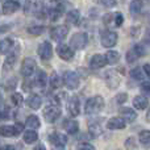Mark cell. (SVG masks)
<instances>
[{"label":"cell","instance_id":"e575fe53","mask_svg":"<svg viewBox=\"0 0 150 150\" xmlns=\"http://www.w3.org/2000/svg\"><path fill=\"white\" fill-rule=\"evenodd\" d=\"M130 76H132L133 79H136V80L144 79V70H142V67L132 69V71H130Z\"/></svg>","mask_w":150,"mask_h":150},{"label":"cell","instance_id":"8992f818","mask_svg":"<svg viewBox=\"0 0 150 150\" xmlns=\"http://www.w3.org/2000/svg\"><path fill=\"white\" fill-rule=\"evenodd\" d=\"M63 11H65V5L62 4V1H53L47 9V16L52 21H55L63 15Z\"/></svg>","mask_w":150,"mask_h":150},{"label":"cell","instance_id":"ba28073f","mask_svg":"<svg viewBox=\"0 0 150 150\" xmlns=\"http://www.w3.org/2000/svg\"><path fill=\"white\" fill-rule=\"evenodd\" d=\"M100 42L104 47H113L117 44V33L112 30H104L100 36Z\"/></svg>","mask_w":150,"mask_h":150},{"label":"cell","instance_id":"2e32d148","mask_svg":"<svg viewBox=\"0 0 150 150\" xmlns=\"http://www.w3.org/2000/svg\"><path fill=\"white\" fill-rule=\"evenodd\" d=\"M107 65V59H105V55H101V54H95L90 61V67L92 70H98V69H101Z\"/></svg>","mask_w":150,"mask_h":150},{"label":"cell","instance_id":"603a6c76","mask_svg":"<svg viewBox=\"0 0 150 150\" xmlns=\"http://www.w3.org/2000/svg\"><path fill=\"white\" fill-rule=\"evenodd\" d=\"M17 54H18V52H13L7 57V59H5V62H4V71L12 70V67L16 63V59H17Z\"/></svg>","mask_w":150,"mask_h":150},{"label":"cell","instance_id":"83f0119b","mask_svg":"<svg viewBox=\"0 0 150 150\" xmlns=\"http://www.w3.org/2000/svg\"><path fill=\"white\" fill-rule=\"evenodd\" d=\"M79 18H80V15L76 9L70 11V12L67 13V16H66V21H67V24H70V25H76V24L79 23Z\"/></svg>","mask_w":150,"mask_h":150},{"label":"cell","instance_id":"d6986e66","mask_svg":"<svg viewBox=\"0 0 150 150\" xmlns=\"http://www.w3.org/2000/svg\"><path fill=\"white\" fill-rule=\"evenodd\" d=\"M105 83L109 88H112V90H113V88H117L120 84V76L116 73L109 71V73L105 75Z\"/></svg>","mask_w":150,"mask_h":150},{"label":"cell","instance_id":"bcb514c9","mask_svg":"<svg viewBox=\"0 0 150 150\" xmlns=\"http://www.w3.org/2000/svg\"><path fill=\"white\" fill-rule=\"evenodd\" d=\"M33 150H46V148H45V146L42 145V144H38V145H37Z\"/></svg>","mask_w":150,"mask_h":150},{"label":"cell","instance_id":"836d02e7","mask_svg":"<svg viewBox=\"0 0 150 150\" xmlns=\"http://www.w3.org/2000/svg\"><path fill=\"white\" fill-rule=\"evenodd\" d=\"M47 82H49V80H47L46 74H45L44 71H38V74H37V80H36V84L38 86V87H45Z\"/></svg>","mask_w":150,"mask_h":150},{"label":"cell","instance_id":"9c48e42d","mask_svg":"<svg viewBox=\"0 0 150 150\" xmlns=\"http://www.w3.org/2000/svg\"><path fill=\"white\" fill-rule=\"evenodd\" d=\"M145 47H144V45H134V46L132 47V49L129 50V52L127 53V62L128 63H133L136 62V61L140 57H142L144 54H145Z\"/></svg>","mask_w":150,"mask_h":150},{"label":"cell","instance_id":"8d00e7d4","mask_svg":"<svg viewBox=\"0 0 150 150\" xmlns=\"http://www.w3.org/2000/svg\"><path fill=\"white\" fill-rule=\"evenodd\" d=\"M125 148H127L128 150H134V149H137V144H136L134 137L127 138V141H125Z\"/></svg>","mask_w":150,"mask_h":150},{"label":"cell","instance_id":"74e56055","mask_svg":"<svg viewBox=\"0 0 150 150\" xmlns=\"http://www.w3.org/2000/svg\"><path fill=\"white\" fill-rule=\"evenodd\" d=\"M75 150H95V148H93V145H91L88 142H82V144H78Z\"/></svg>","mask_w":150,"mask_h":150},{"label":"cell","instance_id":"cb8c5ba5","mask_svg":"<svg viewBox=\"0 0 150 150\" xmlns=\"http://www.w3.org/2000/svg\"><path fill=\"white\" fill-rule=\"evenodd\" d=\"M13 49V41L11 38H4L0 41V54H7Z\"/></svg>","mask_w":150,"mask_h":150},{"label":"cell","instance_id":"ffe728a7","mask_svg":"<svg viewBox=\"0 0 150 150\" xmlns=\"http://www.w3.org/2000/svg\"><path fill=\"white\" fill-rule=\"evenodd\" d=\"M133 105H134V108H136V109L144 111V109L148 108V105H149V100H148V98H145L144 95H137L134 99H133Z\"/></svg>","mask_w":150,"mask_h":150},{"label":"cell","instance_id":"d6a6232c","mask_svg":"<svg viewBox=\"0 0 150 150\" xmlns=\"http://www.w3.org/2000/svg\"><path fill=\"white\" fill-rule=\"evenodd\" d=\"M26 30H28V33L30 34V36H40V34L44 33L45 26H42V25H32V26H29Z\"/></svg>","mask_w":150,"mask_h":150},{"label":"cell","instance_id":"681fc988","mask_svg":"<svg viewBox=\"0 0 150 150\" xmlns=\"http://www.w3.org/2000/svg\"><path fill=\"white\" fill-rule=\"evenodd\" d=\"M53 150H63V146H55Z\"/></svg>","mask_w":150,"mask_h":150},{"label":"cell","instance_id":"7dc6e473","mask_svg":"<svg viewBox=\"0 0 150 150\" xmlns=\"http://www.w3.org/2000/svg\"><path fill=\"white\" fill-rule=\"evenodd\" d=\"M1 150H16V149L12 145H5L4 148H1Z\"/></svg>","mask_w":150,"mask_h":150},{"label":"cell","instance_id":"6da1fadb","mask_svg":"<svg viewBox=\"0 0 150 150\" xmlns=\"http://www.w3.org/2000/svg\"><path fill=\"white\" fill-rule=\"evenodd\" d=\"M104 108V99L101 96L96 95V96H92L87 100L86 103V113L87 115H95V113H99L100 111H103Z\"/></svg>","mask_w":150,"mask_h":150},{"label":"cell","instance_id":"8fae6325","mask_svg":"<svg viewBox=\"0 0 150 150\" xmlns=\"http://www.w3.org/2000/svg\"><path fill=\"white\" fill-rule=\"evenodd\" d=\"M69 34V26L67 25H57L50 30V36L54 41H62L66 36Z\"/></svg>","mask_w":150,"mask_h":150},{"label":"cell","instance_id":"7bdbcfd3","mask_svg":"<svg viewBox=\"0 0 150 150\" xmlns=\"http://www.w3.org/2000/svg\"><path fill=\"white\" fill-rule=\"evenodd\" d=\"M100 3L104 5V7H115L117 0H100Z\"/></svg>","mask_w":150,"mask_h":150},{"label":"cell","instance_id":"e0dca14e","mask_svg":"<svg viewBox=\"0 0 150 150\" xmlns=\"http://www.w3.org/2000/svg\"><path fill=\"white\" fill-rule=\"evenodd\" d=\"M120 117H122V119L125 120V122H133L137 119V113H136V111H133L132 108L124 107V108L120 109Z\"/></svg>","mask_w":150,"mask_h":150},{"label":"cell","instance_id":"5b68a950","mask_svg":"<svg viewBox=\"0 0 150 150\" xmlns=\"http://www.w3.org/2000/svg\"><path fill=\"white\" fill-rule=\"evenodd\" d=\"M63 84L69 88V90H76L78 86H79V76L75 71H65L63 73Z\"/></svg>","mask_w":150,"mask_h":150},{"label":"cell","instance_id":"277c9868","mask_svg":"<svg viewBox=\"0 0 150 150\" xmlns=\"http://www.w3.org/2000/svg\"><path fill=\"white\" fill-rule=\"evenodd\" d=\"M61 116V108L57 104H50L44 109V117L47 122H55Z\"/></svg>","mask_w":150,"mask_h":150},{"label":"cell","instance_id":"30bf717a","mask_svg":"<svg viewBox=\"0 0 150 150\" xmlns=\"http://www.w3.org/2000/svg\"><path fill=\"white\" fill-rule=\"evenodd\" d=\"M37 54L40 55L42 61H47L53 57V47L49 41H44L38 45L37 47Z\"/></svg>","mask_w":150,"mask_h":150},{"label":"cell","instance_id":"c3c4849f","mask_svg":"<svg viewBox=\"0 0 150 150\" xmlns=\"http://www.w3.org/2000/svg\"><path fill=\"white\" fill-rule=\"evenodd\" d=\"M146 121L150 122V109L148 111V115H146Z\"/></svg>","mask_w":150,"mask_h":150},{"label":"cell","instance_id":"f546056e","mask_svg":"<svg viewBox=\"0 0 150 150\" xmlns=\"http://www.w3.org/2000/svg\"><path fill=\"white\" fill-rule=\"evenodd\" d=\"M142 11V0H132L129 5V12L132 15H138Z\"/></svg>","mask_w":150,"mask_h":150},{"label":"cell","instance_id":"1f68e13d","mask_svg":"<svg viewBox=\"0 0 150 150\" xmlns=\"http://www.w3.org/2000/svg\"><path fill=\"white\" fill-rule=\"evenodd\" d=\"M26 125H28L29 128H33V129L40 128L41 127V122H40L38 116H36V115H30V116H28V119H26Z\"/></svg>","mask_w":150,"mask_h":150},{"label":"cell","instance_id":"d590c367","mask_svg":"<svg viewBox=\"0 0 150 150\" xmlns=\"http://www.w3.org/2000/svg\"><path fill=\"white\" fill-rule=\"evenodd\" d=\"M11 100H12V104H13V105L20 107L21 104H23L24 99H23V95H21V93L15 92V93H12V95H11Z\"/></svg>","mask_w":150,"mask_h":150},{"label":"cell","instance_id":"d4e9b609","mask_svg":"<svg viewBox=\"0 0 150 150\" xmlns=\"http://www.w3.org/2000/svg\"><path fill=\"white\" fill-rule=\"evenodd\" d=\"M26 101H28V105L32 109H38L42 104V99H41V96H38V95H30Z\"/></svg>","mask_w":150,"mask_h":150},{"label":"cell","instance_id":"f1b7e54d","mask_svg":"<svg viewBox=\"0 0 150 150\" xmlns=\"http://www.w3.org/2000/svg\"><path fill=\"white\" fill-rule=\"evenodd\" d=\"M88 130H90V134L92 137H98L101 133V125L98 121H91L88 124Z\"/></svg>","mask_w":150,"mask_h":150},{"label":"cell","instance_id":"7c38bea8","mask_svg":"<svg viewBox=\"0 0 150 150\" xmlns=\"http://www.w3.org/2000/svg\"><path fill=\"white\" fill-rule=\"evenodd\" d=\"M57 53L59 55V58H62L63 61H71L74 58V49L70 45L59 44L57 46Z\"/></svg>","mask_w":150,"mask_h":150},{"label":"cell","instance_id":"7402d4cb","mask_svg":"<svg viewBox=\"0 0 150 150\" xmlns=\"http://www.w3.org/2000/svg\"><path fill=\"white\" fill-rule=\"evenodd\" d=\"M105 59L108 65H116L120 61V53L116 50H108L105 54Z\"/></svg>","mask_w":150,"mask_h":150},{"label":"cell","instance_id":"ac0fdd59","mask_svg":"<svg viewBox=\"0 0 150 150\" xmlns=\"http://www.w3.org/2000/svg\"><path fill=\"white\" fill-rule=\"evenodd\" d=\"M18 8H20L18 1H16V0H7V1H4V4H3V13H4V15H12Z\"/></svg>","mask_w":150,"mask_h":150},{"label":"cell","instance_id":"b9f144b4","mask_svg":"<svg viewBox=\"0 0 150 150\" xmlns=\"http://www.w3.org/2000/svg\"><path fill=\"white\" fill-rule=\"evenodd\" d=\"M122 23H124V17L120 12H116L115 13V25L116 26H121Z\"/></svg>","mask_w":150,"mask_h":150},{"label":"cell","instance_id":"484cf974","mask_svg":"<svg viewBox=\"0 0 150 150\" xmlns=\"http://www.w3.org/2000/svg\"><path fill=\"white\" fill-rule=\"evenodd\" d=\"M23 138H24V142L25 144H33L38 140V134H37V132H34V130H32V129L25 130L23 134Z\"/></svg>","mask_w":150,"mask_h":150},{"label":"cell","instance_id":"4dcf8cb0","mask_svg":"<svg viewBox=\"0 0 150 150\" xmlns=\"http://www.w3.org/2000/svg\"><path fill=\"white\" fill-rule=\"evenodd\" d=\"M49 84L53 90H57V88L61 87L62 80H61L59 75H58L57 73H52V75H50V78H49Z\"/></svg>","mask_w":150,"mask_h":150},{"label":"cell","instance_id":"3957f363","mask_svg":"<svg viewBox=\"0 0 150 150\" xmlns=\"http://www.w3.org/2000/svg\"><path fill=\"white\" fill-rule=\"evenodd\" d=\"M88 42V37L84 32H79V33H75L70 40V46L74 50H82L87 46Z\"/></svg>","mask_w":150,"mask_h":150},{"label":"cell","instance_id":"4316f807","mask_svg":"<svg viewBox=\"0 0 150 150\" xmlns=\"http://www.w3.org/2000/svg\"><path fill=\"white\" fill-rule=\"evenodd\" d=\"M138 138H140V142L144 148L145 149L150 148V130H148V129L142 130V132L140 133V136H138Z\"/></svg>","mask_w":150,"mask_h":150},{"label":"cell","instance_id":"7a4b0ae2","mask_svg":"<svg viewBox=\"0 0 150 150\" xmlns=\"http://www.w3.org/2000/svg\"><path fill=\"white\" fill-rule=\"evenodd\" d=\"M24 129V125L21 122H16L15 125H1L0 127V136L3 137H16Z\"/></svg>","mask_w":150,"mask_h":150},{"label":"cell","instance_id":"5bb4252c","mask_svg":"<svg viewBox=\"0 0 150 150\" xmlns=\"http://www.w3.org/2000/svg\"><path fill=\"white\" fill-rule=\"evenodd\" d=\"M125 120L122 117H112L107 121V128L109 130H120L125 128Z\"/></svg>","mask_w":150,"mask_h":150},{"label":"cell","instance_id":"4fadbf2b","mask_svg":"<svg viewBox=\"0 0 150 150\" xmlns=\"http://www.w3.org/2000/svg\"><path fill=\"white\" fill-rule=\"evenodd\" d=\"M67 111L69 115L73 117H76L80 113V101L76 96H71L67 101Z\"/></svg>","mask_w":150,"mask_h":150},{"label":"cell","instance_id":"60d3db41","mask_svg":"<svg viewBox=\"0 0 150 150\" xmlns=\"http://www.w3.org/2000/svg\"><path fill=\"white\" fill-rule=\"evenodd\" d=\"M141 91H142L144 95L150 98V80L149 82H144L142 84H141Z\"/></svg>","mask_w":150,"mask_h":150},{"label":"cell","instance_id":"44dd1931","mask_svg":"<svg viewBox=\"0 0 150 150\" xmlns=\"http://www.w3.org/2000/svg\"><path fill=\"white\" fill-rule=\"evenodd\" d=\"M63 128L69 134H75V133L79 132V125L75 120H66L65 124H63Z\"/></svg>","mask_w":150,"mask_h":150},{"label":"cell","instance_id":"9a60e30c","mask_svg":"<svg viewBox=\"0 0 150 150\" xmlns=\"http://www.w3.org/2000/svg\"><path fill=\"white\" fill-rule=\"evenodd\" d=\"M49 141L54 146H65L67 144V137L59 132H53L52 134H49Z\"/></svg>","mask_w":150,"mask_h":150},{"label":"cell","instance_id":"ab89813d","mask_svg":"<svg viewBox=\"0 0 150 150\" xmlns=\"http://www.w3.org/2000/svg\"><path fill=\"white\" fill-rule=\"evenodd\" d=\"M115 100H116L117 104H124L125 101L128 100V95H127L125 92H121V93H119V95H116Z\"/></svg>","mask_w":150,"mask_h":150},{"label":"cell","instance_id":"ee69618b","mask_svg":"<svg viewBox=\"0 0 150 150\" xmlns=\"http://www.w3.org/2000/svg\"><path fill=\"white\" fill-rule=\"evenodd\" d=\"M142 69H144V73L146 74V76L150 79V65H149V63H146V65H144Z\"/></svg>","mask_w":150,"mask_h":150},{"label":"cell","instance_id":"f6af8a7d","mask_svg":"<svg viewBox=\"0 0 150 150\" xmlns=\"http://www.w3.org/2000/svg\"><path fill=\"white\" fill-rule=\"evenodd\" d=\"M145 41H146V44H149L150 45V29L148 32H146V36H145Z\"/></svg>","mask_w":150,"mask_h":150},{"label":"cell","instance_id":"f35d334b","mask_svg":"<svg viewBox=\"0 0 150 150\" xmlns=\"http://www.w3.org/2000/svg\"><path fill=\"white\" fill-rule=\"evenodd\" d=\"M104 24L105 25H111V24H115V13H107L103 18Z\"/></svg>","mask_w":150,"mask_h":150},{"label":"cell","instance_id":"52a82bcc","mask_svg":"<svg viewBox=\"0 0 150 150\" xmlns=\"http://www.w3.org/2000/svg\"><path fill=\"white\" fill-rule=\"evenodd\" d=\"M37 69V63L36 61L33 59V58H25V59L23 61V63H21V75L25 78H29L32 76V75L34 74V71H36Z\"/></svg>","mask_w":150,"mask_h":150}]
</instances>
